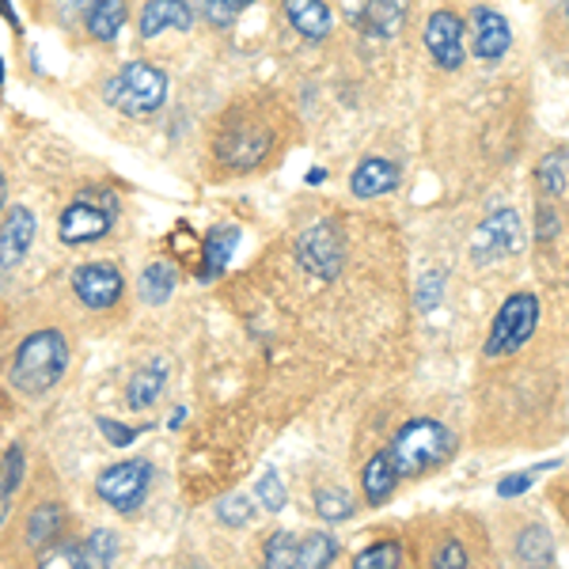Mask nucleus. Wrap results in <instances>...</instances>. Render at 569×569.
<instances>
[{"label":"nucleus","mask_w":569,"mask_h":569,"mask_svg":"<svg viewBox=\"0 0 569 569\" xmlns=\"http://www.w3.org/2000/svg\"><path fill=\"white\" fill-rule=\"evenodd\" d=\"M456 452V437L448 426H440L433 418H415L391 437V463L399 471V479H418V475L433 471V467L448 463Z\"/></svg>","instance_id":"f257e3e1"},{"label":"nucleus","mask_w":569,"mask_h":569,"mask_svg":"<svg viewBox=\"0 0 569 569\" xmlns=\"http://www.w3.org/2000/svg\"><path fill=\"white\" fill-rule=\"evenodd\" d=\"M69 369V342L61 330H39L16 350L12 383L23 395H42L66 376Z\"/></svg>","instance_id":"f03ea898"},{"label":"nucleus","mask_w":569,"mask_h":569,"mask_svg":"<svg viewBox=\"0 0 569 569\" xmlns=\"http://www.w3.org/2000/svg\"><path fill=\"white\" fill-rule=\"evenodd\" d=\"M103 99L130 118L152 114V110H160L163 99H168V77L156 66H149V61H130L122 72H114V77L107 80Z\"/></svg>","instance_id":"7ed1b4c3"},{"label":"nucleus","mask_w":569,"mask_h":569,"mask_svg":"<svg viewBox=\"0 0 569 569\" xmlns=\"http://www.w3.org/2000/svg\"><path fill=\"white\" fill-rule=\"evenodd\" d=\"M536 327H539V297L536 292H512L498 308V316H493L490 338H486V357L517 353L536 335Z\"/></svg>","instance_id":"20e7f679"},{"label":"nucleus","mask_w":569,"mask_h":569,"mask_svg":"<svg viewBox=\"0 0 569 569\" xmlns=\"http://www.w3.org/2000/svg\"><path fill=\"white\" fill-rule=\"evenodd\" d=\"M114 217H118L114 194H103V190H88V194H80L66 209V213H61L58 236H61V243H69V247L96 243V240H103V236L110 232Z\"/></svg>","instance_id":"39448f33"},{"label":"nucleus","mask_w":569,"mask_h":569,"mask_svg":"<svg viewBox=\"0 0 569 569\" xmlns=\"http://www.w3.org/2000/svg\"><path fill=\"white\" fill-rule=\"evenodd\" d=\"M149 482H152V463L126 460V463L107 467V471L99 475V479H96V493L110 505V509L133 512L137 505L144 501V493H149Z\"/></svg>","instance_id":"423d86ee"},{"label":"nucleus","mask_w":569,"mask_h":569,"mask_svg":"<svg viewBox=\"0 0 569 569\" xmlns=\"http://www.w3.org/2000/svg\"><path fill=\"white\" fill-rule=\"evenodd\" d=\"M297 254H300V266L316 278H338L342 273V262H346V243H342V232H338L330 220H319L311 224L305 236L297 240Z\"/></svg>","instance_id":"0eeeda50"},{"label":"nucleus","mask_w":569,"mask_h":569,"mask_svg":"<svg viewBox=\"0 0 569 569\" xmlns=\"http://www.w3.org/2000/svg\"><path fill=\"white\" fill-rule=\"evenodd\" d=\"M342 12L369 39H395L407 20V0H342Z\"/></svg>","instance_id":"6e6552de"},{"label":"nucleus","mask_w":569,"mask_h":569,"mask_svg":"<svg viewBox=\"0 0 569 569\" xmlns=\"http://www.w3.org/2000/svg\"><path fill=\"white\" fill-rule=\"evenodd\" d=\"M525 236H520V217L512 209H501L493 213L490 220H482L479 232H475V243H471V259L475 262H498L505 254H517Z\"/></svg>","instance_id":"1a4fd4ad"},{"label":"nucleus","mask_w":569,"mask_h":569,"mask_svg":"<svg viewBox=\"0 0 569 569\" xmlns=\"http://www.w3.org/2000/svg\"><path fill=\"white\" fill-rule=\"evenodd\" d=\"M72 292L84 308L103 311L122 297V273L107 262H88L80 270H72Z\"/></svg>","instance_id":"9d476101"},{"label":"nucleus","mask_w":569,"mask_h":569,"mask_svg":"<svg viewBox=\"0 0 569 569\" xmlns=\"http://www.w3.org/2000/svg\"><path fill=\"white\" fill-rule=\"evenodd\" d=\"M426 50L433 53L440 69H460L463 66V23L456 12H433L426 23Z\"/></svg>","instance_id":"9b49d317"},{"label":"nucleus","mask_w":569,"mask_h":569,"mask_svg":"<svg viewBox=\"0 0 569 569\" xmlns=\"http://www.w3.org/2000/svg\"><path fill=\"white\" fill-rule=\"evenodd\" d=\"M270 133L266 130H254V126H240L236 133H224L217 141V156L228 163V168H259L266 160V152H270Z\"/></svg>","instance_id":"f8f14e48"},{"label":"nucleus","mask_w":569,"mask_h":569,"mask_svg":"<svg viewBox=\"0 0 569 569\" xmlns=\"http://www.w3.org/2000/svg\"><path fill=\"white\" fill-rule=\"evenodd\" d=\"M471 42H475V58H482V61L505 58L509 46H512V31H509V23H505V16L493 12V8H475L471 12Z\"/></svg>","instance_id":"ddd939ff"},{"label":"nucleus","mask_w":569,"mask_h":569,"mask_svg":"<svg viewBox=\"0 0 569 569\" xmlns=\"http://www.w3.org/2000/svg\"><path fill=\"white\" fill-rule=\"evenodd\" d=\"M34 243V213L16 206L0 224V266H20Z\"/></svg>","instance_id":"4468645a"},{"label":"nucleus","mask_w":569,"mask_h":569,"mask_svg":"<svg viewBox=\"0 0 569 569\" xmlns=\"http://www.w3.org/2000/svg\"><path fill=\"white\" fill-rule=\"evenodd\" d=\"M399 187V168L383 156H369V160L357 163V171L350 176V190L357 198H380L391 194Z\"/></svg>","instance_id":"2eb2a0df"},{"label":"nucleus","mask_w":569,"mask_h":569,"mask_svg":"<svg viewBox=\"0 0 569 569\" xmlns=\"http://www.w3.org/2000/svg\"><path fill=\"white\" fill-rule=\"evenodd\" d=\"M190 23H194V12L187 8V0H149L141 12V39H156L168 27L190 31Z\"/></svg>","instance_id":"dca6fc26"},{"label":"nucleus","mask_w":569,"mask_h":569,"mask_svg":"<svg viewBox=\"0 0 569 569\" xmlns=\"http://www.w3.org/2000/svg\"><path fill=\"white\" fill-rule=\"evenodd\" d=\"M284 20L311 42L327 39L330 27H335V16H330V8L323 0H284Z\"/></svg>","instance_id":"f3484780"},{"label":"nucleus","mask_w":569,"mask_h":569,"mask_svg":"<svg viewBox=\"0 0 569 569\" xmlns=\"http://www.w3.org/2000/svg\"><path fill=\"white\" fill-rule=\"evenodd\" d=\"M236 243H240V228H232V224L213 228V232L206 236V266L198 270V278L201 281H217L220 273H224L228 259H232Z\"/></svg>","instance_id":"a211bd4d"},{"label":"nucleus","mask_w":569,"mask_h":569,"mask_svg":"<svg viewBox=\"0 0 569 569\" xmlns=\"http://www.w3.org/2000/svg\"><path fill=\"white\" fill-rule=\"evenodd\" d=\"M361 486H365V498H369V505H383L395 493V486H399V471H395L388 448H383V452H376L372 460L365 463Z\"/></svg>","instance_id":"6ab92c4d"},{"label":"nucleus","mask_w":569,"mask_h":569,"mask_svg":"<svg viewBox=\"0 0 569 569\" xmlns=\"http://www.w3.org/2000/svg\"><path fill=\"white\" fill-rule=\"evenodd\" d=\"M163 380H168V361H152L144 365L141 372L130 380V391H126V402H130L133 410H149L156 399H160L163 391Z\"/></svg>","instance_id":"aec40b11"},{"label":"nucleus","mask_w":569,"mask_h":569,"mask_svg":"<svg viewBox=\"0 0 569 569\" xmlns=\"http://www.w3.org/2000/svg\"><path fill=\"white\" fill-rule=\"evenodd\" d=\"M126 23V0H91L88 8V34L99 42H110Z\"/></svg>","instance_id":"412c9836"},{"label":"nucleus","mask_w":569,"mask_h":569,"mask_svg":"<svg viewBox=\"0 0 569 569\" xmlns=\"http://www.w3.org/2000/svg\"><path fill=\"white\" fill-rule=\"evenodd\" d=\"M176 284H179V270H176V266H171V262H152V266H144L137 289H141L144 305H163V300L176 292Z\"/></svg>","instance_id":"4be33fe9"},{"label":"nucleus","mask_w":569,"mask_h":569,"mask_svg":"<svg viewBox=\"0 0 569 569\" xmlns=\"http://www.w3.org/2000/svg\"><path fill=\"white\" fill-rule=\"evenodd\" d=\"M61 525H66V512H61V505L58 501H42L39 509L31 512V520H27V543H31L34 550H42L61 531Z\"/></svg>","instance_id":"5701e85b"},{"label":"nucleus","mask_w":569,"mask_h":569,"mask_svg":"<svg viewBox=\"0 0 569 569\" xmlns=\"http://www.w3.org/2000/svg\"><path fill=\"white\" fill-rule=\"evenodd\" d=\"M338 555V539L330 531H308L300 539V550H297V566L305 569H319V566H330Z\"/></svg>","instance_id":"b1692460"},{"label":"nucleus","mask_w":569,"mask_h":569,"mask_svg":"<svg viewBox=\"0 0 569 569\" xmlns=\"http://www.w3.org/2000/svg\"><path fill=\"white\" fill-rule=\"evenodd\" d=\"M114 558H118V536L107 528H96L88 536V543L80 547V562L91 566V569H103V566L114 562Z\"/></svg>","instance_id":"393cba45"},{"label":"nucleus","mask_w":569,"mask_h":569,"mask_svg":"<svg viewBox=\"0 0 569 569\" xmlns=\"http://www.w3.org/2000/svg\"><path fill=\"white\" fill-rule=\"evenodd\" d=\"M517 555H520V562H528V566H550L555 562V543H550V536H547V528H525V536H520V543H517Z\"/></svg>","instance_id":"a878e982"},{"label":"nucleus","mask_w":569,"mask_h":569,"mask_svg":"<svg viewBox=\"0 0 569 569\" xmlns=\"http://www.w3.org/2000/svg\"><path fill=\"white\" fill-rule=\"evenodd\" d=\"M536 179H539V187L547 190V194H562V190L569 187V152H550L543 163H539V171H536Z\"/></svg>","instance_id":"bb28decb"},{"label":"nucleus","mask_w":569,"mask_h":569,"mask_svg":"<svg viewBox=\"0 0 569 569\" xmlns=\"http://www.w3.org/2000/svg\"><path fill=\"white\" fill-rule=\"evenodd\" d=\"M316 512L327 520V525L350 520L353 517V498L346 490H338V486H330V490H319L316 493Z\"/></svg>","instance_id":"cd10ccee"},{"label":"nucleus","mask_w":569,"mask_h":569,"mask_svg":"<svg viewBox=\"0 0 569 569\" xmlns=\"http://www.w3.org/2000/svg\"><path fill=\"white\" fill-rule=\"evenodd\" d=\"M297 550H300V539L292 536V531H278V536L266 543V566H273V569L297 566Z\"/></svg>","instance_id":"c85d7f7f"},{"label":"nucleus","mask_w":569,"mask_h":569,"mask_svg":"<svg viewBox=\"0 0 569 569\" xmlns=\"http://www.w3.org/2000/svg\"><path fill=\"white\" fill-rule=\"evenodd\" d=\"M247 4H254V0H201V12L213 27H232Z\"/></svg>","instance_id":"c756f323"},{"label":"nucleus","mask_w":569,"mask_h":569,"mask_svg":"<svg viewBox=\"0 0 569 569\" xmlns=\"http://www.w3.org/2000/svg\"><path fill=\"white\" fill-rule=\"evenodd\" d=\"M254 493H259V501L270 512L284 509V486H281V479H278V471H273V467H266V471L259 475V482H254Z\"/></svg>","instance_id":"7c9ffc66"},{"label":"nucleus","mask_w":569,"mask_h":569,"mask_svg":"<svg viewBox=\"0 0 569 569\" xmlns=\"http://www.w3.org/2000/svg\"><path fill=\"white\" fill-rule=\"evenodd\" d=\"M217 517L224 520L228 528H243V525H251V517H254V505L243 498V493H236V498H224L217 505Z\"/></svg>","instance_id":"2f4dec72"},{"label":"nucleus","mask_w":569,"mask_h":569,"mask_svg":"<svg viewBox=\"0 0 569 569\" xmlns=\"http://www.w3.org/2000/svg\"><path fill=\"white\" fill-rule=\"evenodd\" d=\"M402 562V547L399 543H372L369 550L357 555L361 569H380V566H399Z\"/></svg>","instance_id":"473e14b6"},{"label":"nucleus","mask_w":569,"mask_h":569,"mask_svg":"<svg viewBox=\"0 0 569 569\" xmlns=\"http://www.w3.org/2000/svg\"><path fill=\"white\" fill-rule=\"evenodd\" d=\"M440 289H445V278H440V273H426V278L418 281V308L433 311L440 305Z\"/></svg>","instance_id":"72a5a7b5"},{"label":"nucleus","mask_w":569,"mask_h":569,"mask_svg":"<svg viewBox=\"0 0 569 569\" xmlns=\"http://www.w3.org/2000/svg\"><path fill=\"white\" fill-rule=\"evenodd\" d=\"M20 482H23V448L12 445V448H8V456H4V490L12 493Z\"/></svg>","instance_id":"f704fd0d"},{"label":"nucleus","mask_w":569,"mask_h":569,"mask_svg":"<svg viewBox=\"0 0 569 569\" xmlns=\"http://www.w3.org/2000/svg\"><path fill=\"white\" fill-rule=\"evenodd\" d=\"M433 566H440V569H460V566H467V555H463V547L456 543V539H448V543L440 547L437 555H433Z\"/></svg>","instance_id":"c9c22d12"},{"label":"nucleus","mask_w":569,"mask_h":569,"mask_svg":"<svg viewBox=\"0 0 569 569\" xmlns=\"http://www.w3.org/2000/svg\"><path fill=\"white\" fill-rule=\"evenodd\" d=\"M99 429H103V437L110 440V445H118V448H126V445H133V440H137V429L118 426V421H110V418H99Z\"/></svg>","instance_id":"e433bc0d"},{"label":"nucleus","mask_w":569,"mask_h":569,"mask_svg":"<svg viewBox=\"0 0 569 569\" xmlns=\"http://www.w3.org/2000/svg\"><path fill=\"white\" fill-rule=\"evenodd\" d=\"M536 475L539 471H520V475H512V479H501L498 482V498H517V493H525L531 482H536Z\"/></svg>","instance_id":"4c0bfd02"},{"label":"nucleus","mask_w":569,"mask_h":569,"mask_svg":"<svg viewBox=\"0 0 569 569\" xmlns=\"http://www.w3.org/2000/svg\"><path fill=\"white\" fill-rule=\"evenodd\" d=\"M42 566H84V562H80V547H58V550H46Z\"/></svg>","instance_id":"58836bf2"},{"label":"nucleus","mask_w":569,"mask_h":569,"mask_svg":"<svg viewBox=\"0 0 569 569\" xmlns=\"http://www.w3.org/2000/svg\"><path fill=\"white\" fill-rule=\"evenodd\" d=\"M4 517H8V490L0 486V525H4Z\"/></svg>","instance_id":"ea45409f"},{"label":"nucleus","mask_w":569,"mask_h":569,"mask_svg":"<svg viewBox=\"0 0 569 569\" xmlns=\"http://www.w3.org/2000/svg\"><path fill=\"white\" fill-rule=\"evenodd\" d=\"M323 176H327V171H323V168H311V176H308V182H311V187H316V182H323Z\"/></svg>","instance_id":"a19ab883"},{"label":"nucleus","mask_w":569,"mask_h":569,"mask_svg":"<svg viewBox=\"0 0 569 569\" xmlns=\"http://www.w3.org/2000/svg\"><path fill=\"white\" fill-rule=\"evenodd\" d=\"M0 209H4V176H0Z\"/></svg>","instance_id":"79ce46f5"},{"label":"nucleus","mask_w":569,"mask_h":569,"mask_svg":"<svg viewBox=\"0 0 569 569\" xmlns=\"http://www.w3.org/2000/svg\"><path fill=\"white\" fill-rule=\"evenodd\" d=\"M566 16H569V4H566Z\"/></svg>","instance_id":"37998d69"}]
</instances>
